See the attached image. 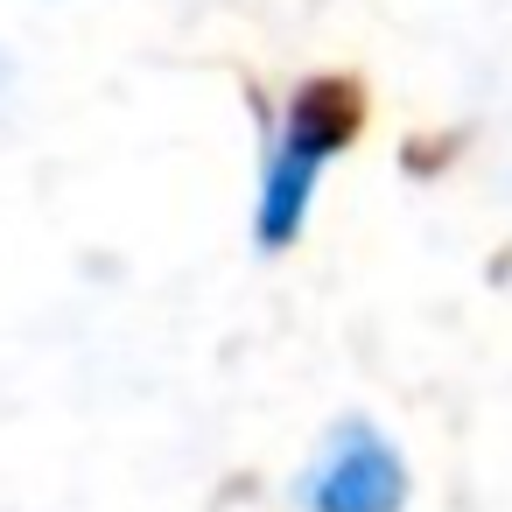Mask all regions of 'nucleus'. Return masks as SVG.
<instances>
[{"instance_id":"1","label":"nucleus","mask_w":512,"mask_h":512,"mask_svg":"<svg viewBox=\"0 0 512 512\" xmlns=\"http://www.w3.org/2000/svg\"><path fill=\"white\" fill-rule=\"evenodd\" d=\"M351 134H358V92L344 78H309L288 92V106L267 127L260 183H253V246L260 253H288L309 232L316 190H323L330 162L351 148Z\"/></svg>"},{"instance_id":"2","label":"nucleus","mask_w":512,"mask_h":512,"mask_svg":"<svg viewBox=\"0 0 512 512\" xmlns=\"http://www.w3.org/2000/svg\"><path fill=\"white\" fill-rule=\"evenodd\" d=\"M407 491H414V477H407L400 442L358 414L337 421L295 477L302 512H407Z\"/></svg>"}]
</instances>
